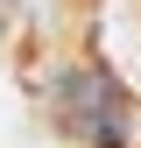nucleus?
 Listing matches in <instances>:
<instances>
[{"instance_id": "obj_1", "label": "nucleus", "mask_w": 141, "mask_h": 148, "mask_svg": "<svg viewBox=\"0 0 141 148\" xmlns=\"http://www.w3.org/2000/svg\"><path fill=\"white\" fill-rule=\"evenodd\" d=\"M49 113L70 141L85 148H127V99H120L106 64H70L49 85Z\"/></svg>"}]
</instances>
